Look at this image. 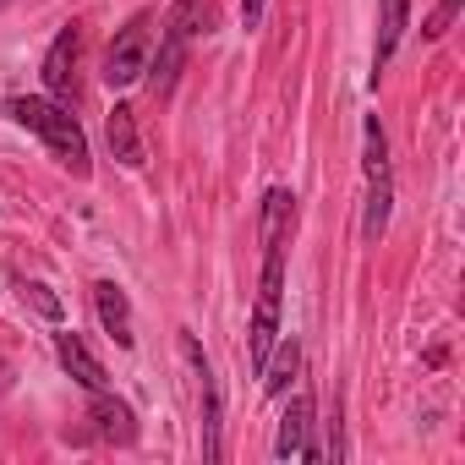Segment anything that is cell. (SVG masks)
I'll use <instances>...</instances> for the list:
<instances>
[{
	"mask_svg": "<svg viewBox=\"0 0 465 465\" xmlns=\"http://www.w3.org/2000/svg\"><path fill=\"white\" fill-rule=\"evenodd\" d=\"M0 6H12V0H0Z\"/></svg>",
	"mask_w": 465,
	"mask_h": 465,
	"instance_id": "cell-20",
	"label": "cell"
},
{
	"mask_svg": "<svg viewBox=\"0 0 465 465\" xmlns=\"http://www.w3.org/2000/svg\"><path fill=\"white\" fill-rule=\"evenodd\" d=\"M307 421H312V400L296 394L291 411L280 416V438H274V454L280 460H307Z\"/></svg>",
	"mask_w": 465,
	"mask_h": 465,
	"instance_id": "cell-10",
	"label": "cell"
},
{
	"mask_svg": "<svg viewBox=\"0 0 465 465\" xmlns=\"http://www.w3.org/2000/svg\"><path fill=\"white\" fill-rule=\"evenodd\" d=\"M110 153L126 164V170H137L143 164V143H137V115L126 110V104H115L110 110Z\"/></svg>",
	"mask_w": 465,
	"mask_h": 465,
	"instance_id": "cell-11",
	"label": "cell"
},
{
	"mask_svg": "<svg viewBox=\"0 0 465 465\" xmlns=\"http://www.w3.org/2000/svg\"><path fill=\"white\" fill-rule=\"evenodd\" d=\"M258 17H263V0H242V23L258 28Z\"/></svg>",
	"mask_w": 465,
	"mask_h": 465,
	"instance_id": "cell-18",
	"label": "cell"
},
{
	"mask_svg": "<svg viewBox=\"0 0 465 465\" xmlns=\"http://www.w3.org/2000/svg\"><path fill=\"white\" fill-rule=\"evenodd\" d=\"M454 12H460V0H443V6H438V12H432V17H427V34H432V39H438V34H443V28H449V23H454Z\"/></svg>",
	"mask_w": 465,
	"mask_h": 465,
	"instance_id": "cell-17",
	"label": "cell"
},
{
	"mask_svg": "<svg viewBox=\"0 0 465 465\" xmlns=\"http://www.w3.org/2000/svg\"><path fill=\"white\" fill-rule=\"evenodd\" d=\"M77 50H83V28H61L50 55H45V88L55 99H72L77 94Z\"/></svg>",
	"mask_w": 465,
	"mask_h": 465,
	"instance_id": "cell-5",
	"label": "cell"
},
{
	"mask_svg": "<svg viewBox=\"0 0 465 465\" xmlns=\"http://www.w3.org/2000/svg\"><path fill=\"white\" fill-rule=\"evenodd\" d=\"M148 28H153V17L137 12V17L110 39V50H104V83H110V88H126V83H137V77L148 72Z\"/></svg>",
	"mask_w": 465,
	"mask_h": 465,
	"instance_id": "cell-3",
	"label": "cell"
},
{
	"mask_svg": "<svg viewBox=\"0 0 465 465\" xmlns=\"http://www.w3.org/2000/svg\"><path fill=\"white\" fill-rule=\"evenodd\" d=\"M55 356H61V367H66L88 394H99V389H104V367H99V356L88 351V340H83V334H55Z\"/></svg>",
	"mask_w": 465,
	"mask_h": 465,
	"instance_id": "cell-7",
	"label": "cell"
},
{
	"mask_svg": "<svg viewBox=\"0 0 465 465\" xmlns=\"http://www.w3.org/2000/svg\"><path fill=\"white\" fill-rule=\"evenodd\" d=\"M181 356L192 361V372H197V383H203V460H219V383H213L208 356L197 351L192 334H181Z\"/></svg>",
	"mask_w": 465,
	"mask_h": 465,
	"instance_id": "cell-4",
	"label": "cell"
},
{
	"mask_svg": "<svg viewBox=\"0 0 465 465\" xmlns=\"http://www.w3.org/2000/svg\"><path fill=\"white\" fill-rule=\"evenodd\" d=\"M291 192H269L263 197V242H280L285 236V224H291Z\"/></svg>",
	"mask_w": 465,
	"mask_h": 465,
	"instance_id": "cell-15",
	"label": "cell"
},
{
	"mask_svg": "<svg viewBox=\"0 0 465 465\" xmlns=\"http://www.w3.org/2000/svg\"><path fill=\"white\" fill-rule=\"evenodd\" d=\"M296 361H302V351H296V340H285V345H280V356H269V361H263V372H258V378H263V389H269V394H285V389H291Z\"/></svg>",
	"mask_w": 465,
	"mask_h": 465,
	"instance_id": "cell-13",
	"label": "cell"
},
{
	"mask_svg": "<svg viewBox=\"0 0 465 465\" xmlns=\"http://www.w3.org/2000/svg\"><path fill=\"white\" fill-rule=\"evenodd\" d=\"M23 296H28V302H34V307H39L45 318H61V296H55L50 285H39V280H28V285H23Z\"/></svg>",
	"mask_w": 465,
	"mask_h": 465,
	"instance_id": "cell-16",
	"label": "cell"
},
{
	"mask_svg": "<svg viewBox=\"0 0 465 465\" xmlns=\"http://www.w3.org/2000/svg\"><path fill=\"white\" fill-rule=\"evenodd\" d=\"M280 291H285V236H280V242H263V280H258L252 345H247L252 372H263V361L274 356V334H280Z\"/></svg>",
	"mask_w": 465,
	"mask_h": 465,
	"instance_id": "cell-2",
	"label": "cell"
},
{
	"mask_svg": "<svg viewBox=\"0 0 465 465\" xmlns=\"http://www.w3.org/2000/svg\"><path fill=\"white\" fill-rule=\"evenodd\" d=\"M164 28H170V34H181L186 45H197V39L213 28V6H208V0H175L170 17H164Z\"/></svg>",
	"mask_w": 465,
	"mask_h": 465,
	"instance_id": "cell-12",
	"label": "cell"
},
{
	"mask_svg": "<svg viewBox=\"0 0 465 465\" xmlns=\"http://www.w3.org/2000/svg\"><path fill=\"white\" fill-rule=\"evenodd\" d=\"M6 115L17 126H28L72 175H88V137H83V126H77V115L66 104H55V99H12Z\"/></svg>",
	"mask_w": 465,
	"mask_h": 465,
	"instance_id": "cell-1",
	"label": "cell"
},
{
	"mask_svg": "<svg viewBox=\"0 0 465 465\" xmlns=\"http://www.w3.org/2000/svg\"><path fill=\"white\" fill-rule=\"evenodd\" d=\"M367 186H389V143L378 115H367Z\"/></svg>",
	"mask_w": 465,
	"mask_h": 465,
	"instance_id": "cell-14",
	"label": "cell"
},
{
	"mask_svg": "<svg viewBox=\"0 0 465 465\" xmlns=\"http://www.w3.org/2000/svg\"><path fill=\"white\" fill-rule=\"evenodd\" d=\"M88 421H94V432H99L104 443H132V438H137V416H132V405L115 400V394H104V389L94 394Z\"/></svg>",
	"mask_w": 465,
	"mask_h": 465,
	"instance_id": "cell-6",
	"label": "cell"
},
{
	"mask_svg": "<svg viewBox=\"0 0 465 465\" xmlns=\"http://www.w3.org/2000/svg\"><path fill=\"white\" fill-rule=\"evenodd\" d=\"M405 28H411V0H383V12H378V50H372V72H383V66L394 61V50H400Z\"/></svg>",
	"mask_w": 465,
	"mask_h": 465,
	"instance_id": "cell-9",
	"label": "cell"
},
{
	"mask_svg": "<svg viewBox=\"0 0 465 465\" xmlns=\"http://www.w3.org/2000/svg\"><path fill=\"white\" fill-rule=\"evenodd\" d=\"M94 307H99V323L110 329V340L115 345H132L137 334H132V307H126V291L115 285V280H99L94 285Z\"/></svg>",
	"mask_w": 465,
	"mask_h": 465,
	"instance_id": "cell-8",
	"label": "cell"
},
{
	"mask_svg": "<svg viewBox=\"0 0 465 465\" xmlns=\"http://www.w3.org/2000/svg\"><path fill=\"white\" fill-rule=\"evenodd\" d=\"M0 389H6V367H0Z\"/></svg>",
	"mask_w": 465,
	"mask_h": 465,
	"instance_id": "cell-19",
	"label": "cell"
}]
</instances>
